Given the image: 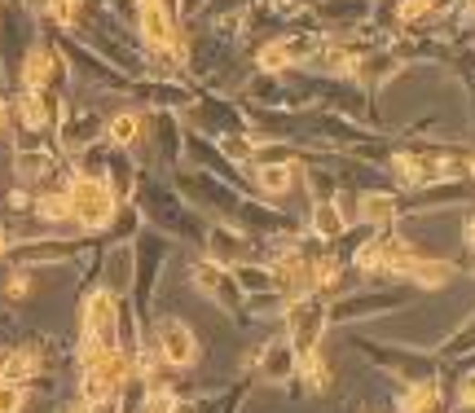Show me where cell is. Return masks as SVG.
Here are the masks:
<instances>
[{"instance_id":"obj_1","label":"cell","mask_w":475,"mask_h":413,"mask_svg":"<svg viewBox=\"0 0 475 413\" xmlns=\"http://www.w3.org/2000/svg\"><path fill=\"white\" fill-rule=\"evenodd\" d=\"M110 347H119V304H115L110 291H98L84 308V347H79V356L110 352Z\"/></svg>"},{"instance_id":"obj_2","label":"cell","mask_w":475,"mask_h":413,"mask_svg":"<svg viewBox=\"0 0 475 413\" xmlns=\"http://www.w3.org/2000/svg\"><path fill=\"white\" fill-rule=\"evenodd\" d=\"M71 220L84 229H101L115 220V190L98 181V176H76L71 181Z\"/></svg>"},{"instance_id":"obj_3","label":"cell","mask_w":475,"mask_h":413,"mask_svg":"<svg viewBox=\"0 0 475 413\" xmlns=\"http://www.w3.org/2000/svg\"><path fill=\"white\" fill-rule=\"evenodd\" d=\"M154 347H159V356L168 365H176V369L199 361V339H194V330H190L181 316H159V325H154Z\"/></svg>"},{"instance_id":"obj_4","label":"cell","mask_w":475,"mask_h":413,"mask_svg":"<svg viewBox=\"0 0 475 413\" xmlns=\"http://www.w3.org/2000/svg\"><path fill=\"white\" fill-rule=\"evenodd\" d=\"M141 31H146V40H150L154 49L176 45V26H172L168 9H163L159 0H141Z\"/></svg>"},{"instance_id":"obj_5","label":"cell","mask_w":475,"mask_h":413,"mask_svg":"<svg viewBox=\"0 0 475 413\" xmlns=\"http://www.w3.org/2000/svg\"><path fill=\"white\" fill-rule=\"evenodd\" d=\"M53 62H57V57H53V49H45V45H36V49L26 53V62H23V84L26 88H36V93L49 88L53 71H57Z\"/></svg>"},{"instance_id":"obj_6","label":"cell","mask_w":475,"mask_h":413,"mask_svg":"<svg viewBox=\"0 0 475 413\" xmlns=\"http://www.w3.org/2000/svg\"><path fill=\"white\" fill-rule=\"evenodd\" d=\"M260 365H264V374H269L274 383H286V378H295V347H291V343H274V347L260 356Z\"/></svg>"},{"instance_id":"obj_7","label":"cell","mask_w":475,"mask_h":413,"mask_svg":"<svg viewBox=\"0 0 475 413\" xmlns=\"http://www.w3.org/2000/svg\"><path fill=\"white\" fill-rule=\"evenodd\" d=\"M405 273H409L418 286H445L453 277V264H445V260H418V255H414V260L405 264Z\"/></svg>"},{"instance_id":"obj_8","label":"cell","mask_w":475,"mask_h":413,"mask_svg":"<svg viewBox=\"0 0 475 413\" xmlns=\"http://www.w3.org/2000/svg\"><path fill=\"white\" fill-rule=\"evenodd\" d=\"M194 286H199V291H207V294H216L221 304H225V299H238L233 282H229V277L216 264H199V268H194Z\"/></svg>"},{"instance_id":"obj_9","label":"cell","mask_w":475,"mask_h":413,"mask_svg":"<svg viewBox=\"0 0 475 413\" xmlns=\"http://www.w3.org/2000/svg\"><path fill=\"white\" fill-rule=\"evenodd\" d=\"M255 181H260V190H269V194H286L291 181H295V168H291V163H260Z\"/></svg>"},{"instance_id":"obj_10","label":"cell","mask_w":475,"mask_h":413,"mask_svg":"<svg viewBox=\"0 0 475 413\" xmlns=\"http://www.w3.org/2000/svg\"><path fill=\"white\" fill-rule=\"evenodd\" d=\"M400 409L405 413H436L440 409V387L436 383H418V387L405 391V400H400Z\"/></svg>"},{"instance_id":"obj_11","label":"cell","mask_w":475,"mask_h":413,"mask_svg":"<svg viewBox=\"0 0 475 413\" xmlns=\"http://www.w3.org/2000/svg\"><path fill=\"white\" fill-rule=\"evenodd\" d=\"M18 110H23L26 128H45L49 123V98H40L36 88H26L23 98H18Z\"/></svg>"},{"instance_id":"obj_12","label":"cell","mask_w":475,"mask_h":413,"mask_svg":"<svg viewBox=\"0 0 475 413\" xmlns=\"http://www.w3.org/2000/svg\"><path fill=\"white\" fill-rule=\"evenodd\" d=\"M36 216L57 224V220H71V194H45L36 198Z\"/></svg>"},{"instance_id":"obj_13","label":"cell","mask_w":475,"mask_h":413,"mask_svg":"<svg viewBox=\"0 0 475 413\" xmlns=\"http://www.w3.org/2000/svg\"><path fill=\"white\" fill-rule=\"evenodd\" d=\"M313 229H317L322 238H339V233H344V212H339L335 202H317V216H313Z\"/></svg>"},{"instance_id":"obj_14","label":"cell","mask_w":475,"mask_h":413,"mask_svg":"<svg viewBox=\"0 0 475 413\" xmlns=\"http://www.w3.org/2000/svg\"><path fill=\"white\" fill-rule=\"evenodd\" d=\"M392 198L387 194H370V198H361V220H370V224H383V220H392Z\"/></svg>"},{"instance_id":"obj_15","label":"cell","mask_w":475,"mask_h":413,"mask_svg":"<svg viewBox=\"0 0 475 413\" xmlns=\"http://www.w3.org/2000/svg\"><path fill=\"white\" fill-rule=\"evenodd\" d=\"M137 128H141L137 115H119V119H110V141H115V146H132V141H137Z\"/></svg>"},{"instance_id":"obj_16","label":"cell","mask_w":475,"mask_h":413,"mask_svg":"<svg viewBox=\"0 0 475 413\" xmlns=\"http://www.w3.org/2000/svg\"><path fill=\"white\" fill-rule=\"evenodd\" d=\"M141 413H176V396H172V391H163V387H159V391H146V400H141Z\"/></svg>"},{"instance_id":"obj_17","label":"cell","mask_w":475,"mask_h":413,"mask_svg":"<svg viewBox=\"0 0 475 413\" xmlns=\"http://www.w3.org/2000/svg\"><path fill=\"white\" fill-rule=\"evenodd\" d=\"M79 9H84V0H49V14L57 26H71L79 18Z\"/></svg>"},{"instance_id":"obj_18","label":"cell","mask_w":475,"mask_h":413,"mask_svg":"<svg viewBox=\"0 0 475 413\" xmlns=\"http://www.w3.org/2000/svg\"><path fill=\"white\" fill-rule=\"evenodd\" d=\"M291 45H286V40H277V45H269V49L260 53V67H264V71H282V67H286V57H291Z\"/></svg>"},{"instance_id":"obj_19","label":"cell","mask_w":475,"mask_h":413,"mask_svg":"<svg viewBox=\"0 0 475 413\" xmlns=\"http://www.w3.org/2000/svg\"><path fill=\"white\" fill-rule=\"evenodd\" d=\"M23 387H18V383H5V378H0V413H23Z\"/></svg>"},{"instance_id":"obj_20","label":"cell","mask_w":475,"mask_h":413,"mask_svg":"<svg viewBox=\"0 0 475 413\" xmlns=\"http://www.w3.org/2000/svg\"><path fill=\"white\" fill-rule=\"evenodd\" d=\"M458 405H462V409H475V374L471 378H462V387H458Z\"/></svg>"},{"instance_id":"obj_21","label":"cell","mask_w":475,"mask_h":413,"mask_svg":"<svg viewBox=\"0 0 475 413\" xmlns=\"http://www.w3.org/2000/svg\"><path fill=\"white\" fill-rule=\"evenodd\" d=\"M427 5H431V0H405V5H400V18H418Z\"/></svg>"},{"instance_id":"obj_22","label":"cell","mask_w":475,"mask_h":413,"mask_svg":"<svg viewBox=\"0 0 475 413\" xmlns=\"http://www.w3.org/2000/svg\"><path fill=\"white\" fill-rule=\"evenodd\" d=\"M467 243H471V246H475V216H471V220H467Z\"/></svg>"},{"instance_id":"obj_23","label":"cell","mask_w":475,"mask_h":413,"mask_svg":"<svg viewBox=\"0 0 475 413\" xmlns=\"http://www.w3.org/2000/svg\"><path fill=\"white\" fill-rule=\"evenodd\" d=\"M5 251H9V238H5V229H0V255H5Z\"/></svg>"},{"instance_id":"obj_24","label":"cell","mask_w":475,"mask_h":413,"mask_svg":"<svg viewBox=\"0 0 475 413\" xmlns=\"http://www.w3.org/2000/svg\"><path fill=\"white\" fill-rule=\"evenodd\" d=\"M467 171H471V176H475V159H467Z\"/></svg>"}]
</instances>
